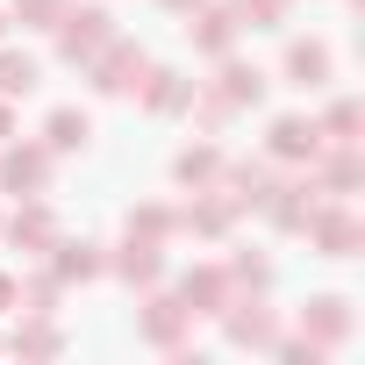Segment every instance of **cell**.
I'll return each instance as SVG.
<instances>
[{"label":"cell","mask_w":365,"mask_h":365,"mask_svg":"<svg viewBox=\"0 0 365 365\" xmlns=\"http://www.w3.org/2000/svg\"><path fill=\"white\" fill-rule=\"evenodd\" d=\"M58 15H65V0H15V15H8V22H22V29H51Z\"/></svg>","instance_id":"484cf974"},{"label":"cell","mask_w":365,"mask_h":365,"mask_svg":"<svg viewBox=\"0 0 365 365\" xmlns=\"http://www.w3.org/2000/svg\"><path fill=\"white\" fill-rule=\"evenodd\" d=\"M301 336H308L315 351H336V344L351 336V301H336V294H315V301L301 308Z\"/></svg>","instance_id":"30bf717a"},{"label":"cell","mask_w":365,"mask_h":365,"mask_svg":"<svg viewBox=\"0 0 365 365\" xmlns=\"http://www.w3.org/2000/svg\"><path fill=\"white\" fill-rule=\"evenodd\" d=\"M172 230H179V215H172V208H158V201H143V208H129V237H158V244H165Z\"/></svg>","instance_id":"603a6c76"},{"label":"cell","mask_w":365,"mask_h":365,"mask_svg":"<svg viewBox=\"0 0 365 365\" xmlns=\"http://www.w3.org/2000/svg\"><path fill=\"white\" fill-rule=\"evenodd\" d=\"M215 93H222L230 108H258V101H265V72H258V65H237V58H222V72H215Z\"/></svg>","instance_id":"9a60e30c"},{"label":"cell","mask_w":365,"mask_h":365,"mask_svg":"<svg viewBox=\"0 0 365 365\" xmlns=\"http://www.w3.org/2000/svg\"><path fill=\"white\" fill-rule=\"evenodd\" d=\"M230 272L222 265H187V272H179V308H187V315H222L230 308Z\"/></svg>","instance_id":"52a82bcc"},{"label":"cell","mask_w":365,"mask_h":365,"mask_svg":"<svg viewBox=\"0 0 365 365\" xmlns=\"http://www.w3.org/2000/svg\"><path fill=\"white\" fill-rule=\"evenodd\" d=\"M108 272H122L129 287H158V279H165V244H158V237H129V244L108 258Z\"/></svg>","instance_id":"7c38bea8"},{"label":"cell","mask_w":365,"mask_h":365,"mask_svg":"<svg viewBox=\"0 0 365 365\" xmlns=\"http://www.w3.org/2000/svg\"><path fill=\"white\" fill-rule=\"evenodd\" d=\"M58 272H36V279H22V294H15V308L22 315H58Z\"/></svg>","instance_id":"44dd1931"},{"label":"cell","mask_w":365,"mask_h":365,"mask_svg":"<svg viewBox=\"0 0 365 365\" xmlns=\"http://www.w3.org/2000/svg\"><path fill=\"white\" fill-rule=\"evenodd\" d=\"M0 36H8V15H0Z\"/></svg>","instance_id":"f546056e"},{"label":"cell","mask_w":365,"mask_h":365,"mask_svg":"<svg viewBox=\"0 0 365 365\" xmlns=\"http://www.w3.org/2000/svg\"><path fill=\"white\" fill-rule=\"evenodd\" d=\"M187 36H194V51H201V58H230L244 29H237V15H230V8H208V0H201L194 22H187Z\"/></svg>","instance_id":"8fae6325"},{"label":"cell","mask_w":365,"mask_h":365,"mask_svg":"<svg viewBox=\"0 0 365 365\" xmlns=\"http://www.w3.org/2000/svg\"><path fill=\"white\" fill-rule=\"evenodd\" d=\"M0 237H8L15 251H29V258H43V251L58 244V215H51V208H43L36 194H29V201H22V208L8 215V222H0Z\"/></svg>","instance_id":"ba28073f"},{"label":"cell","mask_w":365,"mask_h":365,"mask_svg":"<svg viewBox=\"0 0 365 365\" xmlns=\"http://www.w3.org/2000/svg\"><path fill=\"white\" fill-rule=\"evenodd\" d=\"M187 329H194V315L179 308V294H150L143 315H136V336L158 344V351H179V344H187Z\"/></svg>","instance_id":"5b68a950"},{"label":"cell","mask_w":365,"mask_h":365,"mask_svg":"<svg viewBox=\"0 0 365 365\" xmlns=\"http://www.w3.org/2000/svg\"><path fill=\"white\" fill-rule=\"evenodd\" d=\"M51 36H58V58H65V65H86V58L115 36V15H108V8H72V0H65V15L51 22Z\"/></svg>","instance_id":"6da1fadb"},{"label":"cell","mask_w":365,"mask_h":365,"mask_svg":"<svg viewBox=\"0 0 365 365\" xmlns=\"http://www.w3.org/2000/svg\"><path fill=\"white\" fill-rule=\"evenodd\" d=\"M315 150H322V122H308V115H279L265 136V158H279V165H315Z\"/></svg>","instance_id":"9c48e42d"},{"label":"cell","mask_w":365,"mask_h":365,"mask_svg":"<svg viewBox=\"0 0 365 365\" xmlns=\"http://www.w3.org/2000/svg\"><path fill=\"white\" fill-rule=\"evenodd\" d=\"M15 294H22V279H8V272H0V315H15Z\"/></svg>","instance_id":"4316f807"},{"label":"cell","mask_w":365,"mask_h":365,"mask_svg":"<svg viewBox=\"0 0 365 365\" xmlns=\"http://www.w3.org/2000/svg\"><path fill=\"white\" fill-rule=\"evenodd\" d=\"M86 136H93V115L86 108H51V122H43V150L58 158V150H86Z\"/></svg>","instance_id":"2e32d148"},{"label":"cell","mask_w":365,"mask_h":365,"mask_svg":"<svg viewBox=\"0 0 365 365\" xmlns=\"http://www.w3.org/2000/svg\"><path fill=\"white\" fill-rule=\"evenodd\" d=\"M36 86H43V72L29 51H0V101H29Z\"/></svg>","instance_id":"ffe728a7"},{"label":"cell","mask_w":365,"mask_h":365,"mask_svg":"<svg viewBox=\"0 0 365 365\" xmlns=\"http://www.w3.org/2000/svg\"><path fill=\"white\" fill-rule=\"evenodd\" d=\"M158 8H172V15H194V8H201V0H158Z\"/></svg>","instance_id":"f1b7e54d"},{"label":"cell","mask_w":365,"mask_h":365,"mask_svg":"<svg viewBox=\"0 0 365 365\" xmlns=\"http://www.w3.org/2000/svg\"><path fill=\"white\" fill-rule=\"evenodd\" d=\"M0 187H8V194H43L51 187V150L43 143H8V150H0Z\"/></svg>","instance_id":"8992f818"},{"label":"cell","mask_w":365,"mask_h":365,"mask_svg":"<svg viewBox=\"0 0 365 365\" xmlns=\"http://www.w3.org/2000/svg\"><path fill=\"white\" fill-rule=\"evenodd\" d=\"M8 351H22V358H58V351H65V336H58V322H51V315H22V322H15V336H8Z\"/></svg>","instance_id":"ac0fdd59"},{"label":"cell","mask_w":365,"mask_h":365,"mask_svg":"<svg viewBox=\"0 0 365 365\" xmlns=\"http://www.w3.org/2000/svg\"><path fill=\"white\" fill-rule=\"evenodd\" d=\"M287 86H301V93L329 86V51L322 43H287Z\"/></svg>","instance_id":"e0dca14e"},{"label":"cell","mask_w":365,"mask_h":365,"mask_svg":"<svg viewBox=\"0 0 365 365\" xmlns=\"http://www.w3.org/2000/svg\"><path fill=\"white\" fill-rule=\"evenodd\" d=\"M143 72H150V58H143L129 36H108V43L86 58V79H93V93H136V86H143Z\"/></svg>","instance_id":"7a4b0ae2"},{"label":"cell","mask_w":365,"mask_h":365,"mask_svg":"<svg viewBox=\"0 0 365 365\" xmlns=\"http://www.w3.org/2000/svg\"><path fill=\"white\" fill-rule=\"evenodd\" d=\"M222 329H230V344H244V351H272V344H279V322H272V308H265L258 294H230Z\"/></svg>","instance_id":"277c9868"},{"label":"cell","mask_w":365,"mask_h":365,"mask_svg":"<svg viewBox=\"0 0 365 365\" xmlns=\"http://www.w3.org/2000/svg\"><path fill=\"white\" fill-rule=\"evenodd\" d=\"M215 172H222V150H215V143H187V150L172 158V179H179V187H215Z\"/></svg>","instance_id":"d6986e66"},{"label":"cell","mask_w":365,"mask_h":365,"mask_svg":"<svg viewBox=\"0 0 365 365\" xmlns=\"http://www.w3.org/2000/svg\"><path fill=\"white\" fill-rule=\"evenodd\" d=\"M301 237H308V251H322V258H351V251L365 244V222H358V215L329 194V201L308 215V230H301Z\"/></svg>","instance_id":"3957f363"},{"label":"cell","mask_w":365,"mask_h":365,"mask_svg":"<svg viewBox=\"0 0 365 365\" xmlns=\"http://www.w3.org/2000/svg\"><path fill=\"white\" fill-rule=\"evenodd\" d=\"M136 93H143V108H150V115H179V108L194 101V79H179V72H158V65H150Z\"/></svg>","instance_id":"5bb4252c"},{"label":"cell","mask_w":365,"mask_h":365,"mask_svg":"<svg viewBox=\"0 0 365 365\" xmlns=\"http://www.w3.org/2000/svg\"><path fill=\"white\" fill-rule=\"evenodd\" d=\"M358 101H329V115H322V143H358Z\"/></svg>","instance_id":"7402d4cb"},{"label":"cell","mask_w":365,"mask_h":365,"mask_svg":"<svg viewBox=\"0 0 365 365\" xmlns=\"http://www.w3.org/2000/svg\"><path fill=\"white\" fill-rule=\"evenodd\" d=\"M237 29H279L287 22V0H237Z\"/></svg>","instance_id":"cb8c5ba5"},{"label":"cell","mask_w":365,"mask_h":365,"mask_svg":"<svg viewBox=\"0 0 365 365\" xmlns=\"http://www.w3.org/2000/svg\"><path fill=\"white\" fill-rule=\"evenodd\" d=\"M43 258H51V272H58V287H79V279H101V272H108V258H101V244H86V237H79V244H65V237H58V244H51Z\"/></svg>","instance_id":"4fadbf2b"},{"label":"cell","mask_w":365,"mask_h":365,"mask_svg":"<svg viewBox=\"0 0 365 365\" xmlns=\"http://www.w3.org/2000/svg\"><path fill=\"white\" fill-rule=\"evenodd\" d=\"M222 272H230V287H237V294H258V287L272 279V265H265V258H251V251H237Z\"/></svg>","instance_id":"d4e9b609"},{"label":"cell","mask_w":365,"mask_h":365,"mask_svg":"<svg viewBox=\"0 0 365 365\" xmlns=\"http://www.w3.org/2000/svg\"><path fill=\"white\" fill-rule=\"evenodd\" d=\"M8 136H15V108H8V101H0V143H8Z\"/></svg>","instance_id":"83f0119b"}]
</instances>
